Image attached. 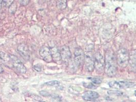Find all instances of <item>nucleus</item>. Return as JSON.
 Returning <instances> with one entry per match:
<instances>
[{
	"instance_id": "f257e3e1",
	"label": "nucleus",
	"mask_w": 136,
	"mask_h": 102,
	"mask_svg": "<svg viewBox=\"0 0 136 102\" xmlns=\"http://www.w3.org/2000/svg\"><path fill=\"white\" fill-rule=\"evenodd\" d=\"M104 71L106 74L110 77L114 76L117 71L116 57L114 52L112 50H108L105 55Z\"/></svg>"
},
{
	"instance_id": "f03ea898",
	"label": "nucleus",
	"mask_w": 136,
	"mask_h": 102,
	"mask_svg": "<svg viewBox=\"0 0 136 102\" xmlns=\"http://www.w3.org/2000/svg\"><path fill=\"white\" fill-rule=\"evenodd\" d=\"M117 64L122 68H125L128 64L129 53L125 48H121L118 52L116 56Z\"/></svg>"
},
{
	"instance_id": "7ed1b4c3",
	"label": "nucleus",
	"mask_w": 136,
	"mask_h": 102,
	"mask_svg": "<svg viewBox=\"0 0 136 102\" xmlns=\"http://www.w3.org/2000/svg\"><path fill=\"white\" fill-rule=\"evenodd\" d=\"M84 62L85 68L89 73H92L95 69V54L93 53L92 49L90 51H86L84 53Z\"/></svg>"
},
{
	"instance_id": "20e7f679",
	"label": "nucleus",
	"mask_w": 136,
	"mask_h": 102,
	"mask_svg": "<svg viewBox=\"0 0 136 102\" xmlns=\"http://www.w3.org/2000/svg\"><path fill=\"white\" fill-rule=\"evenodd\" d=\"M95 69L98 74H101L104 71L105 58L100 51H97L95 54Z\"/></svg>"
},
{
	"instance_id": "39448f33",
	"label": "nucleus",
	"mask_w": 136,
	"mask_h": 102,
	"mask_svg": "<svg viewBox=\"0 0 136 102\" xmlns=\"http://www.w3.org/2000/svg\"><path fill=\"white\" fill-rule=\"evenodd\" d=\"M74 61L75 66L80 68L82 66L84 62V53L81 48L78 47L75 49L74 53Z\"/></svg>"
},
{
	"instance_id": "423d86ee",
	"label": "nucleus",
	"mask_w": 136,
	"mask_h": 102,
	"mask_svg": "<svg viewBox=\"0 0 136 102\" xmlns=\"http://www.w3.org/2000/svg\"><path fill=\"white\" fill-rule=\"evenodd\" d=\"M108 84L110 87L116 89L129 88L135 86V84L134 83L126 81H111L109 82Z\"/></svg>"
},
{
	"instance_id": "0eeeda50",
	"label": "nucleus",
	"mask_w": 136,
	"mask_h": 102,
	"mask_svg": "<svg viewBox=\"0 0 136 102\" xmlns=\"http://www.w3.org/2000/svg\"><path fill=\"white\" fill-rule=\"evenodd\" d=\"M12 66L15 70L21 74H25L27 72V69L24 64L16 56L11 55Z\"/></svg>"
},
{
	"instance_id": "6e6552de",
	"label": "nucleus",
	"mask_w": 136,
	"mask_h": 102,
	"mask_svg": "<svg viewBox=\"0 0 136 102\" xmlns=\"http://www.w3.org/2000/svg\"><path fill=\"white\" fill-rule=\"evenodd\" d=\"M39 53L41 58L45 62L49 63L53 61L51 52L49 48L46 46L41 47L40 49Z\"/></svg>"
},
{
	"instance_id": "1a4fd4ad",
	"label": "nucleus",
	"mask_w": 136,
	"mask_h": 102,
	"mask_svg": "<svg viewBox=\"0 0 136 102\" xmlns=\"http://www.w3.org/2000/svg\"><path fill=\"white\" fill-rule=\"evenodd\" d=\"M60 52L61 60H63L65 63H68L72 58V54L69 48L67 46H63L61 47Z\"/></svg>"
},
{
	"instance_id": "9d476101",
	"label": "nucleus",
	"mask_w": 136,
	"mask_h": 102,
	"mask_svg": "<svg viewBox=\"0 0 136 102\" xmlns=\"http://www.w3.org/2000/svg\"><path fill=\"white\" fill-rule=\"evenodd\" d=\"M17 50L24 59L27 60L30 59V51L27 45L24 43L19 44L17 47Z\"/></svg>"
},
{
	"instance_id": "9b49d317",
	"label": "nucleus",
	"mask_w": 136,
	"mask_h": 102,
	"mask_svg": "<svg viewBox=\"0 0 136 102\" xmlns=\"http://www.w3.org/2000/svg\"><path fill=\"white\" fill-rule=\"evenodd\" d=\"M82 98L85 101H94L99 98V94L94 91H86L83 93Z\"/></svg>"
},
{
	"instance_id": "f8f14e48",
	"label": "nucleus",
	"mask_w": 136,
	"mask_h": 102,
	"mask_svg": "<svg viewBox=\"0 0 136 102\" xmlns=\"http://www.w3.org/2000/svg\"><path fill=\"white\" fill-rule=\"evenodd\" d=\"M131 71L136 73V50H133L129 53V61Z\"/></svg>"
},
{
	"instance_id": "ddd939ff",
	"label": "nucleus",
	"mask_w": 136,
	"mask_h": 102,
	"mask_svg": "<svg viewBox=\"0 0 136 102\" xmlns=\"http://www.w3.org/2000/svg\"><path fill=\"white\" fill-rule=\"evenodd\" d=\"M0 60L5 65L9 66V64H11L12 66L11 55L3 52H0Z\"/></svg>"
},
{
	"instance_id": "4468645a",
	"label": "nucleus",
	"mask_w": 136,
	"mask_h": 102,
	"mask_svg": "<svg viewBox=\"0 0 136 102\" xmlns=\"http://www.w3.org/2000/svg\"><path fill=\"white\" fill-rule=\"evenodd\" d=\"M53 60L55 62H59L61 60L60 52L56 47H53L50 49Z\"/></svg>"
},
{
	"instance_id": "2eb2a0df",
	"label": "nucleus",
	"mask_w": 136,
	"mask_h": 102,
	"mask_svg": "<svg viewBox=\"0 0 136 102\" xmlns=\"http://www.w3.org/2000/svg\"><path fill=\"white\" fill-rule=\"evenodd\" d=\"M56 5L59 9L63 10L67 8V0H57Z\"/></svg>"
},
{
	"instance_id": "dca6fc26",
	"label": "nucleus",
	"mask_w": 136,
	"mask_h": 102,
	"mask_svg": "<svg viewBox=\"0 0 136 102\" xmlns=\"http://www.w3.org/2000/svg\"><path fill=\"white\" fill-rule=\"evenodd\" d=\"M88 79L91 81V82L94 84L95 85H99L101 83L102 80L99 78L96 77H91V78H88Z\"/></svg>"
},
{
	"instance_id": "f3484780",
	"label": "nucleus",
	"mask_w": 136,
	"mask_h": 102,
	"mask_svg": "<svg viewBox=\"0 0 136 102\" xmlns=\"http://www.w3.org/2000/svg\"><path fill=\"white\" fill-rule=\"evenodd\" d=\"M59 84H60V82L58 81H51L44 83V85H48V86H57L59 85Z\"/></svg>"
},
{
	"instance_id": "a211bd4d",
	"label": "nucleus",
	"mask_w": 136,
	"mask_h": 102,
	"mask_svg": "<svg viewBox=\"0 0 136 102\" xmlns=\"http://www.w3.org/2000/svg\"><path fill=\"white\" fill-rule=\"evenodd\" d=\"M14 2V0H3L2 5L6 7H9Z\"/></svg>"
},
{
	"instance_id": "6ab92c4d",
	"label": "nucleus",
	"mask_w": 136,
	"mask_h": 102,
	"mask_svg": "<svg viewBox=\"0 0 136 102\" xmlns=\"http://www.w3.org/2000/svg\"><path fill=\"white\" fill-rule=\"evenodd\" d=\"M83 86L85 87L86 88H89V89H94L96 88L97 86L94 85V84L92 83H83Z\"/></svg>"
},
{
	"instance_id": "aec40b11",
	"label": "nucleus",
	"mask_w": 136,
	"mask_h": 102,
	"mask_svg": "<svg viewBox=\"0 0 136 102\" xmlns=\"http://www.w3.org/2000/svg\"><path fill=\"white\" fill-rule=\"evenodd\" d=\"M33 68L37 72H41L42 69V65L41 64H37L34 65Z\"/></svg>"
},
{
	"instance_id": "412c9836",
	"label": "nucleus",
	"mask_w": 136,
	"mask_h": 102,
	"mask_svg": "<svg viewBox=\"0 0 136 102\" xmlns=\"http://www.w3.org/2000/svg\"><path fill=\"white\" fill-rule=\"evenodd\" d=\"M109 94H114L118 96H123L124 95V93H123L121 91H108Z\"/></svg>"
},
{
	"instance_id": "4be33fe9",
	"label": "nucleus",
	"mask_w": 136,
	"mask_h": 102,
	"mask_svg": "<svg viewBox=\"0 0 136 102\" xmlns=\"http://www.w3.org/2000/svg\"><path fill=\"white\" fill-rule=\"evenodd\" d=\"M16 9V5L14 3H13L10 6H9V11L11 13H14L15 12Z\"/></svg>"
},
{
	"instance_id": "5701e85b",
	"label": "nucleus",
	"mask_w": 136,
	"mask_h": 102,
	"mask_svg": "<svg viewBox=\"0 0 136 102\" xmlns=\"http://www.w3.org/2000/svg\"><path fill=\"white\" fill-rule=\"evenodd\" d=\"M19 3L23 6H26L28 4L29 2V0H18Z\"/></svg>"
},
{
	"instance_id": "b1692460",
	"label": "nucleus",
	"mask_w": 136,
	"mask_h": 102,
	"mask_svg": "<svg viewBox=\"0 0 136 102\" xmlns=\"http://www.w3.org/2000/svg\"><path fill=\"white\" fill-rule=\"evenodd\" d=\"M40 94H41V95H43L44 97H47L48 95H49V93H48L47 91H40Z\"/></svg>"
},
{
	"instance_id": "393cba45",
	"label": "nucleus",
	"mask_w": 136,
	"mask_h": 102,
	"mask_svg": "<svg viewBox=\"0 0 136 102\" xmlns=\"http://www.w3.org/2000/svg\"><path fill=\"white\" fill-rule=\"evenodd\" d=\"M4 72V69L3 68V67L0 65V74H2V73H3V72Z\"/></svg>"
},
{
	"instance_id": "a878e982",
	"label": "nucleus",
	"mask_w": 136,
	"mask_h": 102,
	"mask_svg": "<svg viewBox=\"0 0 136 102\" xmlns=\"http://www.w3.org/2000/svg\"><path fill=\"white\" fill-rule=\"evenodd\" d=\"M2 2H3V0H0V10L2 8Z\"/></svg>"
},
{
	"instance_id": "bb28decb",
	"label": "nucleus",
	"mask_w": 136,
	"mask_h": 102,
	"mask_svg": "<svg viewBox=\"0 0 136 102\" xmlns=\"http://www.w3.org/2000/svg\"><path fill=\"white\" fill-rule=\"evenodd\" d=\"M135 96L136 97V90L135 91Z\"/></svg>"
},
{
	"instance_id": "cd10ccee",
	"label": "nucleus",
	"mask_w": 136,
	"mask_h": 102,
	"mask_svg": "<svg viewBox=\"0 0 136 102\" xmlns=\"http://www.w3.org/2000/svg\"><path fill=\"white\" fill-rule=\"evenodd\" d=\"M1 101V98H0V102Z\"/></svg>"
}]
</instances>
